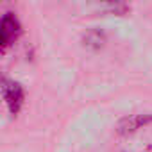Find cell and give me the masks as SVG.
Here are the masks:
<instances>
[{
	"label": "cell",
	"mask_w": 152,
	"mask_h": 152,
	"mask_svg": "<svg viewBox=\"0 0 152 152\" xmlns=\"http://www.w3.org/2000/svg\"><path fill=\"white\" fill-rule=\"evenodd\" d=\"M20 32V23L16 20V16H13L11 13H7L2 20H0V47L9 45Z\"/></svg>",
	"instance_id": "cell-1"
},
{
	"label": "cell",
	"mask_w": 152,
	"mask_h": 152,
	"mask_svg": "<svg viewBox=\"0 0 152 152\" xmlns=\"http://www.w3.org/2000/svg\"><path fill=\"white\" fill-rule=\"evenodd\" d=\"M4 97H6V100L9 104L11 113L13 115L18 113V109L22 106V100H23V90H22V86L16 84V83H7L4 86Z\"/></svg>",
	"instance_id": "cell-2"
}]
</instances>
